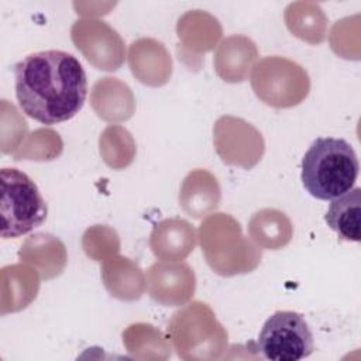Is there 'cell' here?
Instances as JSON below:
<instances>
[{
	"mask_svg": "<svg viewBox=\"0 0 361 361\" xmlns=\"http://www.w3.org/2000/svg\"><path fill=\"white\" fill-rule=\"evenodd\" d=\"M360 171L357 154L343 138H316L302 159L300 179L319 200H333L354 188Z\"/></svg>",
	"mask_w": 361,
	"mask_h": 361,
	"instance_id": "obj_2",
	"label": "cell"
},
{
	"mask_svg": "<svg viewBox=\"0 0 361 361\" xmlns=\"http://www.w3.org/2000/svg\"><path fill=\"white\" fill-rule=\"evenodd\" d=\"M16 97L21 111L54 126L75 117L87 96L86 72L76 56L59 49L38 51L14 65Z\"/></svg>",
	"mask_w": 361,
	"mask_h": 361,
	"instance_id": "obj_1",
	"label": "cell"
},
{
	"mask_svg": "<svg viewBox=\"0 0 361 361\" xmlns=\"http://www.w3.org/2000/svg\"><path fill=\"white\" fill-rule=\"evenodd\" d=\"M255 350L271 361H299L313 353V333L300 313L278 310L265 320Z\"/></svg>",
	"mask_w": 361,
	"mask_h": 361,
	"instance_id": "obj_4",
	"label": "cell"
},
{
	"mask_svg": "<svg viewBox=\"0 0 361 361\" xmlns=\"http://www.w3.org/2000/svg\"><path fill=\"white\" fill-rule=\"evenodd\" d=\"M1 237L17 238L39 227L48 206L37 183L17 168H1Z\"/></svg>",
	"mask_w": 361,
	"mask_h": 361,
	"instance_id": "obj_3",
	"label": "cell"
},
{
	"mask_svg": "<svg viewBox=\"0 0 361 361\" xmlns=\"http://www.w3.org/2000/svg\"><path fill=\"white\" fill-rule=\"evenodd\" d=\"M330 202L324 214L327 226L334 230L341 240L358 243L361 240V188H353Z\"/></svg>",
	"mask_w": 361,
	"mask_h": 361,
	"instance_id": "obj_5",
	"label": "cell"
}]
</instances>
